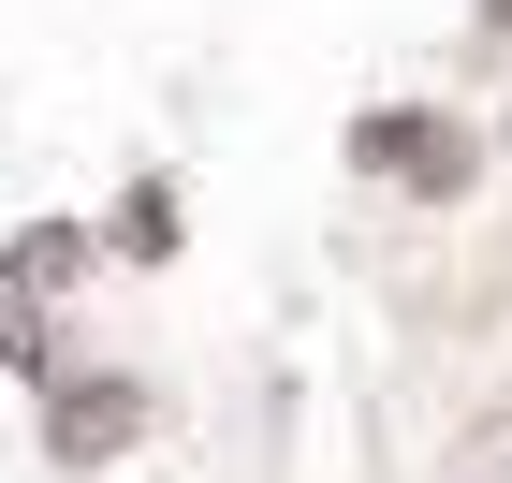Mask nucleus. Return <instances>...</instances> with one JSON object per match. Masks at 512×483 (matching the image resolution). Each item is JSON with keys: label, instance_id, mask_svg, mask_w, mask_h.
Instances as JSON below:
<instances>
[{"label": "nucleus", "instance_id": "2", "mask_svg": "<svg viewBox=\"0 0 512 483\" xmlns=\"http://www.w3.org/2000/svg\"><path fill=\"white\" fill-rule=\"evenodd\" d=\"M118 440H147V381H59L44 396V454L59 469H103Z\"/></svg>", "mask_w": 512, "mask_h": 483}, {"label": "nucleus", "instance_id": "4", "mask_svg": "<svg viewBox=\"0 0 512 483\" xmlns=\"http://www.w3.org/2000/svg\"><path fill=\"white\" fill-rule=\"evenodd\" d=\"M161 249H176V191L132 176V191H118V264H161Z\"/></svg>", "mask_w": 512, "mask_h": 483}, {"label": "nucleus", "instance_id": "6", "mask_svg": "<svg viewBox=\"0 0 512 483\" xmlns=\"http://www.w3.org/2000/svg\"><path fill=\"white\" fill-rule=\"evenodd\" d=\"M483 30H512V0H483Z\"/></svg>", "mask_w": 512, "mask_h": 483}, {"label": "nucleus", "instance_id": "5", "mask_svg": "<svg viewBox=\"0 0 512 483\" xmlns=\"http://www.w3.org/2000/svg\"><path fill=\"white\" fill-rule=\"evenodd\" d=\"M44 352H59V337H44V293L0 279V366H30V381H44Z\"/></svg>", "mask_w": 512, "mask_h": 483}, {"label": "nucleus", "instance_id": "3", "mask_svg": "<svg viewBox=\"0 0 512 483\" xmlns=\"http://www.w3.org/2000/svg\"><path fill=\"white\" fill-rule=\"evenodd\" d=\"M88 264H103V235H88V220H30V235L0 249V279H15V293H74Z\"/></svg>", "mask_w": 512, "mask_h": 483}, {"label": "nucleus", "instance_id": "1", "mask_svg": "<svg viewBox=\"0 0 512 483\" xmlns=\"http://www.w3.org/2000/svg\"><path fill=\"white\" fill-rule=\"evenodd\" d=\"M352 161H366V176H410L425 205H454V191L483 176V132H469V118H410V103H381V118L352 132Z\"/></svg>", "mask_w": 512, "mask_h": 483}]
</instances>
